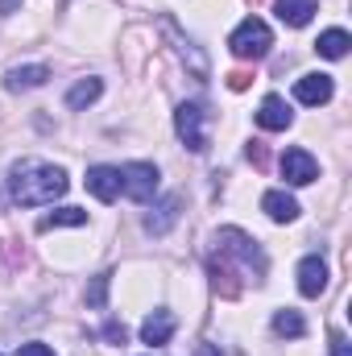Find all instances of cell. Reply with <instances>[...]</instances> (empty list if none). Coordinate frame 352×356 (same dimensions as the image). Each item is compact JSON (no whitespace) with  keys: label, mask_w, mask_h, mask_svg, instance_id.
<instances>
[{"label":"cell","mask_w":352,"mask_h":356,"mask_svg":"<svg viewBox=\"0 0 352 356\" xmlns=\"http://www.w3.org/2000/svg\"><path fill=\"white\" fill-rule=\"evenodd\" d=\"M120 191L133 203H150L154 191H158V166L154 162H129V166H120Z\"/></svg>","instance_id":"obj_5"},{"label":"cell","mask_w":352,"mask_h":356,"mask_svg":"<svg viewBox=\"0 0 352 356\" xmlns=\"http://www.w3.org/2000/svg\"><path fill=\"white\" fill-rule=\"evenodd\" d=\"M79 224H88V211L83 207H58V211H50V216H42V232H50V228H79Z\"/></svg>","instance_id":"obj_18"},{"label":"cell","mask_w":352,"mask_h":356,"mask_svg":"<svg viewBox=\"0 0 352 356\" xmlns=\"http://www.w3.org/2000/svg\"><path fill=\"white\" fill-rule=\"evenodd\" d=\"M88 191L99 203H112L120 195V170L116 166H91L88 170Z\"/></svg>","instance_id":"obj_11"},{"label":"cell","mask_w":352,"mask_h":356,"mask_svg":"<svg viewBox=\"0 0 352 356\" xmlns=\"http://www.w3.org/2000/svg\"><path fill=\"white\" fill-rule=\"evenodd\" d=\"M273 332H278V336L298 340V336L307 332V323H303V315H298V311H290V307H286V311H278V315H273Z\"/></svg>","instance_id":"obj_21"},{"label":"cell","mask_w":352,"mask_h":356,"mask_svg":"<svg viewBox=\"0 0 352 356\" xmlns=\"http://www.w3.org/2000/svg\"><path fill=\"white\" fill-rule=\"evenodd\" d=\"M99 91H104V83H99V79H79L75 88L67 91V108H75V112H79V108H88V104H95V99H99Z\"/></svg>","instance_id":"obj_20"},{"label":"cell","mask_w":352,"mask_h":356,"mask_svg":"<svg viewBox=\"0 0 352 356\" xmlns=\"http://www.w3.org/2000/svg\"><path fill=\"white\" fill-rule=\"evenodd\" d=\"M282 178H286L290 186H307V182L319 178V162H315L307 149H286V154H282Z\"/></svg>","instance_id":"obj_6"},{"label":"cell","mask_w":352,"mask_h":356,"mask_svg":"<svg viewBox=\"0 0 352 356\" xmlns=\"http://www.w3.org/2000/svg\"><path fill=\"white\" fill-rule=\"evenodd\" d=\"M207 277H211V290L220 298H237L241 294V277H237V269L228 266L224 257H207Z\"/></svg>","instance_id":"obj_10"},{"label":"cell","mask_w":352,"mask_h":356,"mask_svg":"<svg viewBox=\"0 0 352 356\" xmlns=\"http://www.w3.org/2000/svg\"><path fill=\"white\" fill-rule=\"evenodd\" d=\"M352 46V38L344 33V29H323L319 33V42H315V50L323 54V58H344Z\"/></svg>","instance_id":"obj_19"},{"label":"cell","mask_w":352,"mask_h":356,"mask_svg":"<svg viewBox=\"0 0 352 356\" xmlns=\"http://www.w3.org/2000/svg\"><path fill=\"white\" fill-rule=\"evenodd\" d=\"M253 4H262V0H253Z\"/></svg>","instance_id":"obj_30"},{"label":"cell","mask_w":352,"mask_h":356,"mask_svg":"<svg viewBox=\"0 0 352 356\" xmlns=\"http://www.w3.org/2000/svg\"><path fill=\"white\" fill-rule=\"evenodd\" d=\"M17 4H21V0H0V13L8 17V13H17Z\"/></svg>","instance_id":"obj_28"},{"label":"cell","mask_w":352,"mask_h":356,"mask_svg":"<svg viewBox=\"0 0 352 356\" xmlns=\"http://www.w3.org/2000/svg\"><path fill=\"white\" fill-rule=\"evenodd\" d=\"M178 216H182V195H166V199H162V203H154V211L145 216V232L166 236V232L178 224Z\"/></svg>","instance_id":"obj_7"},{"label":"cell","mask_w":352,"mask_h":356,"mask_svg":"<svg viewBox=\"0 0 352 356\" xmlns=\"http://www.w3.org/2000/svg\"><path fill=\"white\" fill-rule=\"evenodd\" d=\"M104 340H108V344H125V327H120V323H108V327H104Z\"/></svg>","instance_id":"obj_27"},{"label":"cell","mask_w":352,"mask_h":356,"mask_svg":"<svg viewBox=\"0 0 352 356\" xmlns=\"http://www.w3.org/2000/svg\"><path fill=\"white\" fill-rule=\"evenodd\" d=\"M108 282H112V273H95V277H91L88 294H83L88 307H104V302H108Z\"/></svg>","instance_id":"obj_22"},{"label":"cell","mask_w":352,"mask_h":356,"mask_svg":"<svg viewBox=\"0 0 352 356\" xmlns=\"http://www.w3.org/2000/svg\"><path fill=\"white\" fill-rule=\"evenodd\" d=\"M67 175L63 166H46V162H21L13 166L8 175V195L17 207H42V203H54L67 195Z\"/></svg>","instance_id":"obj_1"},{"label":"cell","mask_w":352,"mask_h":356,"mask_svg":"<svg viewBox=\"0 0 352 356\" xmlns=\"http://www.w3.org/2000/svg\"><path fill=\"white\" fill-rule=\"evenodd\" d=\"M195 356H220V353H216L211 344H199V348H195Z\"/></svg>","instance_id":"obj_29"},{"label":"cell","mask_w":352,"mask_h":356,"mask_svg":"<svg viewBox=\"0 0 352 356\" xmlns=\"http://www.w3.org/2000/svg\"><path fill=\"white\" fill-rule=\"evenodd\" d=\"M170 336H175V315H170V311H154V315L141 323V340L154 344V348H158V344H170Z\"/></svg>","instance_id":"obj_14"},{"label":"cell","mask_w":352,"mask_h":356,"mask_svg":"<svg viewBox=\"0 0 352 356\" xmlns=\"http://www.w3.org/2000/svg\"><path fill=\"white\" fill-rule=\"evenodd\" d=\"M249 83H253V75H249V71H232V75H228V88H232V91H245Z\"/></svg>","instance_id":"obj_25"},{"label":"cell","mask_w":352,"mask_h":356,"mask_svg":"<svg viewBox=\"0 0 352 356\" xmlns=\"http://www.w3.org/2000/svg\"><path fill=\"white\" fill-rule=\"evenodd\" d=\"M216 245H220V257H224V261H237V266L245 269V277H253V282L265 277V253L257 249V241H253L249 232H241V228H220Z\"/></svg>","instance_id":"obj_2"},{"label":"cell","mask_w":352,"mask_h":356,"mask_svg":"<svg viewBox=\"0 0 352 356\" xmlns=\"http://www.w3.org/2000/svg\"><path fill=\"white\" fill-rule=\"evenodd\" d=\"M298 290L307 298H319L328 290V266H323V257H303L298 261Z\"/></svg>","instance_id":"obj_9"},{"label":"cell","mask_w":352,"mask_h":356,"mask_svg":"<svg viewBox=\"0 0 352 356\" xmlns=\"http://www.w3.org/2000/svg\"><path fill=\"white\" fill-rule=\"evenodd\" d=\"M332 75H303L298 83H294V95H298V104H307V108H319V104H328L332 99Z\"/></svg>","instance_id":"obj_8"},{"label":"cell","mask_w":352,"mask_h":356,"mask_svg":"<svg viewBox=\"0 0 352 356\" xmlns=\"http://www.w3.org/2000/svg\"><path fill=\"white\" fill-rule=\"evenodd\" d=\"M262 211L273 220V224H290V220H298V203H294L286 191H265L262 195Z\"/></svg>","instance_id":"obj_13"},{"label":"cell","mask_w":352,"mask_h":356,"mask_svg":"<svg viewBox=\"0 0 352 356\" xmlns=\"http://www.w3.org/2000/svg\"><path fill=\"white\" fill-rule=\"evenodd\" d=\"M162 29H166V33H170V38H175L178 54H182V58H186V63H191V71H195V75H199V79H207V58H203V54H199V50H195V42H186V38H182V33H178V25H175V21H170V17H166V21H162Z\"/></svg>","instance_id":"obj_15"},{"label":"cell","mask_w":352,"mask_h":356,"mask_svg":"<svg viewBox=\"0 0 352 356\" xmlns=\"http://www.w3.org/2000/svg\"><path fill=\"white\" fill-rule=\"evenodd\" d=\"M332 356H352V344H349V336H332Z\"/></svg>","instance_id":"obj_26"},{"label":"cell","mask_w":352,"mask_h":356,"mask_svg":"<svg viewBox=\"0 0 352 356\" xmlns=\"http://www.w3.org/2000/svg\"><path fill=\"white\" fill-rule=\"evenodd\" d=\"M319 13V0H278V17H282V25H307L311 17Z\"/></svg>","instance_id":"obj_16"},{"label":"cell","mask_w":352,"mask_h":356,"mask_svg":"<svg viewBox=\"0 0 352 356\" xmlns=\"http://www.w3.org/2000/svg\"><path fill=\"white\" fill-rule=\"evenodd\" d=\"M50 79V71L46 67H17V71H8V91H29V88H42Z\"/></svg>","instance_id":"obj_17"},{"label":"cell","mask_w":352,"mask_h":356,"mask_svg":"<svg viewBox=\"0 0 352 356\" xmlns=\"http://www.w3.org/2000/svg\"><path fill=\"white\" fill-rule=\"evenodd\" d=\"M269 46H273V33H269V25L257 21V17H245V21L232 29V38H228V50H232L237 58H245V63L265 58Z\"/></svg>","instance_id":"obj_3"},{"label":"cell","mask_w":352,"mask_h":356,"mask_svg":"<svg viewBox=\"0 0 352 356\" xmlns=\"http://www.w3.org/2000/svg\"><path fill=\"white\" fill-rule=\"evenodd\" d=\"M175 129L191 154H203L207 149V112H203V104H178Z\"/></svg>","instance_id":"obj_4"},{"label":"cell","mask_w":352,"mask_h":356,"mask_svg":"<svg viewBox=\"0 0 352 356\" xmlns=\"http://www.w3.org/2000/svg\"><path fill=\"white\" fill-rule=\"evenodd\" d=\"M17 356H54V348H50V344L29 340V344H21V348H17Z\"/></svg>","instance_id":"obj_24"},{"label":"cell","mask_w":352,"mask_h":356,"mask_svg":"<svg viewBox=\"0 0 352 356\" xmlns=\"http://www.w3.org/2000/svg\"><path fill=\"white\" fill-rule=\"evenodd\" d=\"M290 120H294L290 104H286L282 95H265V99H262V112H257V124H262V129H269V133H282V129H290Z\"/></svg>","instance_id":"obj_12"},{"label":"cell","mask_w":352,"mask_h":356,"mask_svg":"<svg viewBox=\"0 0 352 356\" xmlns=\"http://www.w3.org/2000/svg\"><path fill=\"white\" fill-rule=\"evenodd\" d=\"M249 162H253L257 170L269 166V149H265V141H249Z\"/></svg>","instance_id":"obj_23"}]
</instances>
